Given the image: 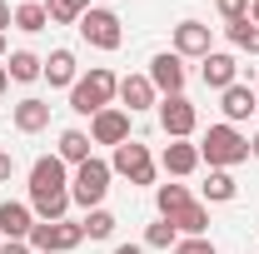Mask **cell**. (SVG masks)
Returning <instances> with one entry per match:
<instances>
[{"label":"cell","instance_id":"ac0fdd59","mask_svg":"<svg viewBox=\"0 0 259 254\" xmlns=\"http://www.w3.org/2000/svg\"><path fill=\"white\" fill-rule=\"evenodd\" d=\"M10 120H15L20 135H40V130L50 125V105H45L40 95H25L20 105H15V115H10Z\"/></svg>","mask_w":259,"mask_h":254},{"label":"cell","instance_id":"83f0119b","mask_svg":"<svg viewBox=\"0 0 259 254\" xmlns=\"http://www.w3.org/2000/svg\"><path fill=\"white\" fill-rule=\"evenodd\" d=\"M214 10L225 15V25H229V20H244L249 15V0H214Z\"/></svg>","mask_w":259,"mask_h":254},{"label":"cell","instance_id":"4316f807","mask_svg":"<svg viewBox=\"0 0 259 254\" xmlns=\"http://www.w3.org/2000/svg\"><path fill=\"white\" fill-rule=\"evenodd\" d=\"M175 244H180V229H175L169 220H155L150 229H145V249H175Z\"/></svg>","mask_w":259,"mask_h":254},{"label":"cell","instance_id":"d6a6232c","mask_svg":"<svg viewBox=\"0 0 259 254\" xmlns=\"http://www.w3.org/2000/svg\"><path fill=\"white\" fill-rule=\"evenodd\" d=\"M115 254H145V244H120Z\"/></svg>","mask_w":259,"mask_h":254},{"label":"cell","instance_id":"2e32d148","mask_svg":"<svg viewBox=\"0 0 259 254\" xmlns=\"http://www.w3.org/2000/svg\"><path fill=\"white\" fill-rule=\"evenodd\" d=\"M45 80H50V90H70L75 80H80V65H75V50H50L45 55Z\"/></svg>","mask_w":259,"mask_h":254},{"label":"cell","instance_id":"9c48e42d","mask_svg":"<svg viewBox=\"0 0 259 254\" xmlns=\"http://www.w3.org/2000/svg\"><path fill=\"white\" fill-rule=\"evenodd\" d=\"M145 75H150V85L160 90V100L164 95H185V80H190V75H185V60H180L175 50H160V55L150 60Z\"/></svg>","mask_w":259,"mask_h":254},{"label":"cell","instance_id":"277c9868","mask_svg":"<svg viewBox=\"0 0 259 254\" xmlns=\"http://www.w3.org/2000/svg\"><path fill=\"white\" fill-rule=\"evenodd\" d=\"M110 170H115V175H125L130 185H155V180H160V159L150 155V145H145V140H125V145H115Z\"/></svg>","mask_w":259,"mask_h":254},{"label":"cell","instance_id":"e0dca14e","mask_svg":"<svg viewBox=\"0 0 259 254\" xmlns=\"http://www.w3.org/2000/svg\"><path fill=\"white\" fill-rule=\"evenodd\" d=\"M169 224L180 229V239H204L209 234V204L204 199H190L180 215H169Z\"/></svg>","mask_w":259,"mask_h":254},{"label":"cell","instance_id":"9a60e30c","mask_svg":"<svg viewBox=\"0 0 259 254\" xmlns=\"http://www.w3.org/2000/svg\"><path fill=\"white\" fill-rule=\"evenodd\" d=\"M220 110H225V125H239V120H249V115L259 110L254 85H229L225 95H220Z\"/></svg>","mask_w":259,"mask_h":254},{"label":"cell","instance_id":"ba28073f","mask_svg":"<svg viewBox=\"0 0 259 254\" xmlns=\"http://www.w3.org/2000/svg\"><path fill=\"white\" fill-rule=\"evenodd\" d=\"M169 50H175L180 60H204V55L214 50V30H209L204 20H180V25H175V40H169Z\"/></svg>","mask_w":259,"mask_h":254},{"label":"cell","instance_id":"d590c367","mask_svg":"<svg viewBox=\"0 0 259 254\" xmlns=\"http://www.w3.org/2000/svg\"><path fill=\"white\" fill-rule=\"evenodd\" d=\"M249 155H254V159H259V130H254V140H249Z\"/></svg>","mask_w":259,"mask_h":254},{"label":"cell","instance_id":"f1b7e54d","mask_svg":"<svg viewBox=\"0 0 259 254\" xmlns=\"http://www.w3.org/2000/svg\"><path fill=\"white\" fill-rule=\"evenodd\" d=\"M175 254H220V249H214V239L204 234V239H180V244H175Z\"/></svg>","mask_w":259,"mask_h":254},{"label":"cell","instance_id":"5b68a950","mask_svg":"<svg viewBox=\"0 0 259 254\" xmlns=\"http://www.w3.org/2000/svg\"><path fill=\"white\" fill-rule=\"evenodd\" d=\"M75 30L85 35V45H95V50H120V45H125L120 15H115L110 5H90V10L75 20Z\"/></svg>","mask_w":259,"mask_h":254},{"label":"cell","instance_id":"5bb4252c","mask_svg":"<svg viewBox=\"0 0 259 254\" xmlns=\"http://www.w3.org/2000/svg\"><path fill=\"white\" fill-rule=\"evenodd\" d=\"M35 229V209L20 204V199H5L0 204V239H30Z\"/></svg>","mask_w":259,"mask_h":254},{"label":"cell","instance_id":"8fae6325","mask_svg":"<svg viewBox=\"0 0 259 254\" xmlns=\"http://www.w3.org/2000/svg\"><path fill=\"white\" fill-rule=\"evenodd\" d=\"M199 164H204V159H199V145H190V140H169L160 150V170L169 180H190Z\"/></svg>","mask_w":259,"mask_h":254},{"label":"cell","instance_id":"7a4b0ae2","mask_svg":"<svg viewBox=\"0 0 259 254\" xmlns=\"http://www.w3.org/2000/svg\"><path fill=\"white\" fill-rule=\"evenodd\" d=\"M199 159H204L209 170H234V164L249 159V135H239V125H225V120H220V125L204 130Z\"/></svg>","mask_w":259,"mask_h":254},{"label":"cell","instance_id":"836d02e7","mask_svg":"<svg viewBox=\"0 0 259 254\" xmlns=\"http://www.w3.org/2000/svg\"><path fill=\"white\" fill-rule=\"evenodd\" d=\"M10 90V75H5V60H0V95Z\"/></svg>","mask_w":259,"mask_h":254},{"label":"cell","instance_id":"1f68e13d","mask_svg":"<svg viewBox=\"0 0 259 254\" xmlns=\"http://www.w3.org/2000/svg\"><path fill=\"white\" fill-rule=\"evenodd\" d=\"M15 25V10H10V0H0V35Z\"/></svg>","mask_w":259,"mask_h":254},{"label":"cell","instance_id":"603a6c76","mask_svg":"<svg viewBox=\"0 0 259 254\" xmlns=\"http://www.w3.org/2000/svg\"><path fill=\"white\" fill-rule=\"evenodd\" d=\"M225 30H229V45H234V50H244V55H259V25L249 20V15H244V20H229Z\"/></svg>","mask_w":259,"mask_h":254},{"label":"cell","instance_id":"cb8c5ba5","mask_svg":"<svg viewBox=\"0 0 259 254\" xmlns=\"http://www.w3.org/2000/svg\"><path fill=\"white\" fill-rule=\"evenodd\" d=\"M45 25H50V15H45V5H40V0H25V5H15V30L40 35Z\"/></svg>","mask_w":259,"mask_h":254},{"label":"cell","instance_id":"3957f363","mask_svg":"<svg viewBox=\"0 0 259 254\" xmlns=\"http://www.w3.org/2000/svg\"><path fill=\"white\" fill-rule=\"evenodd\" d=\"M110 180H115V170H110V159H85V164H75V175H70V204H80V209H100L105 204V194H110Z\"/></svg>","mask_w":259,"mask_h":254},{"label":"cell","instance_id":"4fadbf2b","mask_svg":"<svg viewBox=\"0 0 259 254\" xmlns=\"http://www.w3.org/2000/svg\"><path fill=\"white\" fill-rule=\"evenodd\" d=\"M160 105V90L150 85V75H120V110L140 115V110H155Z\"/></svg>","mask_w":259,"mask_h":254},{"label":"cell","instance_id":"52a82bcc","mask_svg":"<svg viewBox=\"0 0 259 254\" xmlns=\"http://www.w3.org/2000/svg\"><path fill=\"white\" fill-rule=\"evenodd\" d=\"M155 115H160V130L169 140H190L194 130H199V110H194L185 95H164L160 105H155Z\"/></svg>","mask_w":259,"mask_h":254},{"label":"cell","instance_id":"e575fe53","mask_svg":"<svg viewBox=\"0 0 259 254\" xmlns=\"http://www.w3.org/2000/svg\"><path fill=\"white\" fill-rule=\"evenodd\" d=\"M249 20H254V25H259V0H249Z\"/></svg>","mask_w":259,"mask_h":254},{"label":"cell","instance_id":"6da1fadb","mask_svg":"<svg viewBox=\"0 0 259 254\" xmlns=\"http://www.w3.org/2000/svg\"><path fill=\"white\" fill-rule=\"evenodd\" d=\"M115 100H120V75L105 70V65H90V75H80L70 85V110L75 115H90V120H95L100 110H110Z\"/></svg>","mask_w":259,"mask_h":254},{"label":"cell","instance_id":"74e56055","mask_svg":"<svg viewBox=\"0 0 259 254\" xmlns=\"http://www.w3.org/2000/svg\"><path fill=\"white\" fill-rule=\"evenodd\" d=\"M254 95H259V75H254Z\"/></svg>","mask_w":259,"mask_h":254},{"label":"cell","instance_id":"44dd1931","mask_svg":"<svg viewBox=\"0 0 259 254\" xmlns=\"http://www.w3.org/2000/svg\"><path fill=\"white\" fill-rule=\"evenodd\" d=\"M199 190H204V204H229V199L239 194V180H234L229 170H209V180H204Z\"/></svg>","mask_w":259,"mask_h":254},{"label":"cell","instance_id":"d6986e66","mask_svg":"<svg viewBox=\"0 0 259 254\" xmlns=\"http://www.w3.org/2000/svg\"><path fill=\"white\" fill-rule=\"evenodd\" d=\"M5 75H10V80H20V85L45 80V60H40L35 50H10V55H5Z\"/></svg>","mask_w":259,"mask_h":254},{"label":"cell","instance_id":"30bf717a","mask_svg":"<svg viewBox=\"0 0 259 254\" xmlns=\"http://www.w3.org/2000/svg\"><path fill=\"white\" fill-rule=\"evenodd\" d=\"M130 140V110H120V105H110V110H100L95 120H90V145H125Z\"/></svg>","mask_w":259,"mask_h":254},{"label":"cell","instance_id":"d4e9b609","mask_svg":"<svg viewBox=\"0 0 259 254\" xmlns=\"http://www.w3.org/2000/svg\"><path fill=\"white\" fill-rule=\"evenodd\" d=\"M85 10H90V0H45V15H50V25H75Z\"/></svg>","mask_w":259,"mask_h":254},{"label":"cell","instance_id":"484cf974","mask_svg":"<svg viewBox=\"0 0 259 254\" xmlns=\"http://www.w3.org/2000/svg\"><path fill=\"white\" fill-rule=\"evenodd\" d=\"M115 224H120V220L100 204V209H90V215L80 220V229H85V239H110V234H115Z\"/></svg>","mask_w":259,"mask_h":254},{"label":"cell","instance_id":"8d00e7d4","mask_svg":"<svg viewBox=\"0 0 259 254\" xmlns=\"http://www.w3.org/2000/svg\"><path fill=\"white\" fill-rule=\"evenodd\" d=\"M5 55H10V45H5V35H0V60H5Z\"/></svg>","mask_w":259,"mask_h":254},{"label":"cell","instance_id":"7402d4cb","mask_svg":"<svg viewBox=\"0 0 259 254\" xmlns=\"http://www.w3.org/2000/svg\"><path fill=\"white\" fill-rule=\"evenodd\" d=\"M190 204V185H155V209H160V220H169V215H180Z\"/></svg>","mask_w":259,"mask_h":254},{"label":"cell","instance_id":"f546056e","mask_svg":"<svg viewBox=\"0 0 259 254\" xmlns=\"http://www.w3.org/2000/svg\"><path fill=\"white\" fill-rule=\"evenodd\" d=\"M0 254H35L25 239H0Z\"/></svg>","mask_w":259,"mask_h":254},{"label":"cell","instance_id":"4dcf8cb0","mask_svg":"<svg viewBox=\"0 0 259 254\" xmlns=\"http://www.w3.org/2000/svg\"><path fill=\"white\" fill-rule=\"evenodd\" d=\"M10 175H15V155H10V150H0V185H5Z\"/></svg>","mask_w":259,"mask_h":254},{"label":"cell","instance_id":"8992f818","mask_svg":"<svg viewBox=\"0 0 259 254\" xmlns=\"http://www.w3.org/2000/svg\"><path fill=\"white\" fill-rule=\"evenodd\" d=\"M35 254H70V249H80L85 244V229L75 220H50V224H40L35 220V229H30V239H25Z\"/></svg>","mask_w":259,"mask_h":254},{"label":"cell","instance_id":"ffe728a7","mask_svg":"<svg viewBox=\"0 0 259 254\" xmlns=\"http://www.w3.org/2000/svg\"><path fill=\"white\" fill-rule=\"evenodd\" d=\"M55 155H60L65 164H85V159H90V130H60Z\"/></svg>","mask_w":259,"mask_h":254},{"label":"cell","instance_id":"7c38bea8","mask_svg":"<svg viewBox=\"0 0 259 254\" xmlns=\"http://www.w3.org/2000/svg\"><path fill=\"white\" fill-rule=\"evenodd\" d=\"M199 80H204L209 90H220V95H225L229 85H239V65H234V55H225V50H209V55L199 60Z\"/></svg>","mask_w":259,"mask_h":254}]
</instances>
